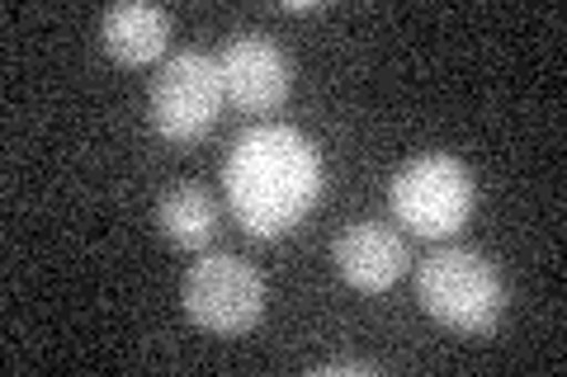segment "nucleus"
Listing matches in <instances>:
<instances>
[{
	"mask_svg": "<svg viewBox=\"0 0 567 377\" xmlns=\"http://www.w3.org/2000/svg\"><path fill=\"white\" fill-rule=\"evenodd\" d=\"M223 100H227V90H223L218 57L185 48L152 81V123L166 142H181L185 147V142L208 137V128L218 123Z\"/></svg>",
	"mask_w": 567,
	"mask_h": 377,
	"instance_id": "obj_5",
	"label": "nucleus"
},
{
	"mask_svg": "<svg viewBox=\"0 0 567 377\" xmlns=\"http://www.w3.org/2000/svg\"><path fill=\"white\" fill-rule=\"evenodd\" d=\"M393 218L416 237H454L473 218L477 185L473 170L450 151H425L393 175L388 185Z\"/></svg>",
	"mask_w": 567,
	"mask_h": 377,
	"instance_id": "obj_3",
	"label": "nucleus"
},
{
	"mask_svg": "<svg viewBox=\"0 0 567 377\" xmlns=\"http://www.w3.org/2000/svg\"><path fill=\"white\" fill-rule=\"evenodd\" d=\"M156 227H162V237L181 250H204L213 241V231H218V203L208 199V189L199 185H171L162 193V203H156Z\"/></svg>",
	"mask_w": 567,
	"mask_h": 377,
	"instance_id": "obj_9",
	"label": "nucleus"
},
{
	"mask_svg": "<svg viewBox=\"0 0 567 377\" xmlns=\"http://www.w3.org/2000/svg\"><path fill=\"white\" fill-rule=\"evenodd\" d=\"M218 71H223L227 100H233L241 114H275L293 90L289 52L275 39H265V33H237V39H227Z\"/></svg>",
	"mask_w": 567,
	"mask_h": 377,
	"instance_id": "obj_6",
	"label": "nucleus"
},
{
	"mask_svg": "<svg viewBox=\"0 0 567 377\" xmlns=\"http://www.w3.org/2000/svg\"><path fill=\"white\" fill-rule=\"evenodd\" d=\"M100 43L118 66H152L171 48V10L123 0L100 14Z\"/></svg>",
	"mask_w": 567,
	"mask_h": 377,
	"instance_id": "obj_8",
	"label": "nucleus"
},
{
	"mask_svg": "<svg viewBox=\"0 0 567 377\" xmlns=\"http://www.w3.org/2000/svg\"><path fill=\"white\" fill-rule=\"evenodd\" d=\"M416 302L425 307V316H435L445 331L487 335V331H496V321H502L506 283L487 255H477L468 245H450V250H435L431 260H421Z\"/></svg>",
	"mask_w": 567,
	"mask_h": 377,
	"instance_id": "obj_2",
	"label": "nucleus"
},
{
	"mask_svg": "<svg viewBox=\"0 0 567 377\" xmlns=\"http://www.w3.org/2000/svg\"><path fill=\"white\" fill-rule=\"evenodd\" d=\"M284 10L289 14H312V10H322V0H284Z\"/></svg>",
	"mask_w": 567,
	"mask_h": 377,
	"instance_id": "obj_11",
	"label": "nucleus"
},
{
	"mask_svg": "<svg viewBox=\"0 0 567 377\" xmlns=\"http://www.w3.org/2000/svg\"><path fill=\"white\" fill-rule=\"evenodd\" d=\"M181 302L199 331L233 339L256 331V321L265 312V283L237 255H204L199 264H189V274L181 283Z\"/></svg>",
	"mask_w": 567,
	"mask_h": 377,
	"instance_id": "obj_4",
	"label": "nucleus"
},
{
	"mask_svg": "<svg viewBox=\"0 0 567 377\" xmlns=\"http://www.w3.org/2000/svg\"><path fill=\"white\" fill-rule=\"evenodd\" d=\"M223 189L237 222L256 241L289 237L322 199V156L298 128L260 123L233 142L223 166Z\"/></svg>",
	"mask_w": 567,
	"mask_h": 377,
	"instance_id": "obj_1",
	"label": "nucleus"
},
{
	"mask_svg": "<svg viewBox=\"0 0 567 377\" xmlns=\"http://www.w3.org/2000/svg\"><path fill=\"white\" fill-rule=\"evenodd\" d=\"M317 377H331V373H374V364H360V358H336V364L312 368Z\"/></svg>",
	"mask_w": 567,
	"mask_h": 377,
	"instance_id": "obj_10",
	"label": "nucleus"
},
{
	"mask_svg": "<svg viewBox=\"0 0 567 377\" xmlns=\"http://www.w3.org/2000/svg\"><path fill=\"white\" fill-rule=\"evenodd\" d=\"M331 264L350 289L388 293L406 274V241L383 222H350L331 245Z\"/></svg>",
	"mask_w": 567,
	"mask_h": 377,
	"instance_id": "obj_7",
	"label": "nucleus"
}]
</instances>
